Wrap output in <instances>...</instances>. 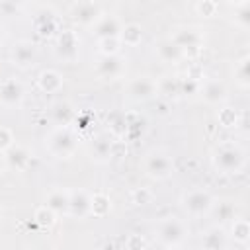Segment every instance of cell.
Instances as JSON below:
<instances>
[{
	"label": "cell",
	"instance_id": "cell-1",
	"mask_svg": "<svg viewBox=\"0 0 250 250\" xmlns=\"http://www.w3.org/2000/svg\"><path fill=\"white\" fill-rule=\"evenodd\" d=\"M213 166L221 174H236L244 168L246 164V152L232 143H223L213 150Z\"/></svg>",
	"mask_w": 250,
	"mask_h": 250
},
{
	"label": "cell",
	"instance_id": "cell-2",
	"mask_svg": "<svg viewBox=\"0 0 250 250\" xmlns=\"http://www.w3.org/2000/svg\"><path fill=\"white\" fill-rule=\"evenodd\" d=\"M45 146L49 148L51 154H55L59 158H68L78 148V135L70 127H55L47 135Z\"/></svg>",
	"mask_w": 250,
	"mask_h": 250
},
{
	"label": "cell",
	"instance_id": "cell-3",
	"mask_svg": "<svg viewBox=\"0 0 250 250\" xmlns=\"http://www.w3.org/2000/svg\"><path fill=\"white\" fill-rule=\"evenodd\" d=\"M188 236V227L182 219L178 217H166L156 225V238L162 246L174 248L178 244H182Z\"/></svg>",
	"mask_w": 250,
	"mask_h": 250
},
{
	"label": "cell",
	"instance_id": "cell-4",
	"mask_svg": "<svg viewBox=\"0 0 250 250\" xmlns=\"http://www.w3.org/2000/svg\"><path fill=\"white\" fill-rule=\"evenodd\" d=\"M182 51L184 57H197L201 53V47H203V33L197 29V27H189V25H184V27H178L174 29L172 37H170Z\"/></svg>",
	"mask_w": 250,
	"mask_h": 250
},
{
	"label": "cell",
	"instance_id": "cell-5",
	"mask_svg": "<svg viewBox=\"0 0 250 250\" xmlns=\"http://www.w3.org/2000/svg\"><path fill=\"white\" fill-rule=\"evenodd\" d=\"M145 172L152 180H166L174 174V160L164 150H150L145 156Z\"/></svg>",
	"mask_w": 250,
	"mask_h": 250
},
{
	"label": "cell",
	"instance_id": "cell-6",
	"mask_svg": "<svg viewBox=\"0 0 250 250\" xmlns=\"http://www.w3.org/2000/svg\"><path fill=\"white\" fill-rule=\"evenodd\" d=\"M213 195L207 189H189L182 195V209L191 217H203L213 207Z\"/></svg>",
	"mask_w": 250,
	"mask_h": 250
},
{
	"label": "cell",
	"instance_id": "cell-7",
	"mask_svg": "<svg viewBox=\"0 0 250 250\" xmlns=\"http://www.w3.org/2000/svg\"><path fill=\"white\" fill-rule=\"evenodd\" d=\"M55 53L64 62H74L80 53V37L74 29H61L55 41Z\"/></svg>",
	"mask_w": 250,
	"mask_h": 250
},
{
	"label": "cell",
	"instance_id": "cell-8",
	"mask_svg": "<svg viewBox=\"0 0 250 250\" xmlns=\"http://www.w3.org/2000/svg\"><path fill=\"white\" fill-rule=\"evenodd\" d=\"M70 18L78 23V25H94L100 16H102V6L98 2H92V0H82V2H74L70 4Z\"/></svg>",
	"mask_w": 250,
	"mask_h": 250
},
{
	"label": "cell",
	"instance_id": "cell-9",
	"mask_svg": "<svg viewBox=\"0 0 250 250\" xmlns=\"http://www.w3.org/2000/svg\"><path fill=\"white\" fill-rule=\"evenodd\" d=\"M10 61L12 64L20 66V68H29L35 64L37 61V47L35 43H31L29 39H20L12 45L10 49Z\"/></svg>",
	"mask_w": 250,
	"mask_h": 250
},
{
	"label": "cell",
	"instance_id": "cell-10",
	"mask_svg": "<svg viewBox=\"0 0 250 250\" xmlns=\"http://www.w3.org/2000/svg\"><path fill=\"white\" fill-rule=\"evenodd\" d=\"M156 96V82L148 76H137L127 86V98L131 102H146Z\"/></svg>",
	"mask_w": 250,
	"mask_h": 250
},
{
	"label": "cell",
	"instance_id": "cell-11",
	"mask_svg": "<svg viewBox=\"0 0 250 250\" xmlns=\"http://www.w3.org/2000/svg\"><path fill=\"white\" fill-rule=\"evenodd\" d=\"M25 90L18 78H4L0 82V104L4 107H18L23 102Z\"/></svg>",
	"mask_w": 250,
	"mask_h": 250
},
{
	"label": "cell",
	"instance_id": "cell-12",
	"mask_svg": "<svg viewBox=\"0 0 250 250\" xmlns=\"http://www.w3.org/2000/svg\"><path fill=\"white\" fill-rule=\"evenodd\" d=\"M96 72L100 78L105 80H113L119 78L125 72V59L119 55H111V57H100L96 62Z\"/></svg>",
	"mask_w": 250,
	"mask_h": 250
},
{
	"label": "cell",
	"instance_id": "cell-13",
	"mask_svg": "<svg viewBox=\"0 0 250 250\" xmlns=\"http://www.w3.org/2000/svg\"><path fill=\"white\" fill-rule=\"evenodd\" d=\"M199 94H201V98H203L207 104H211V105H219V104L227 102V98H229V90H227L225 82H223V80H217V78L205 80V82L201 84Z\"/></svg>",
	"mask_w": 250,
	"mask_h": 250
},
{
	"label": "cell",
	"instance_id": "cell-14",
	"mask_svg": "<svg viewBox=\"0 0 250 250\" xmlns=\"http://www.w3.org/2000/svg\"><path fill=\"white\" fill-rule=\"evenodd\" d=\"M33 27L37 31L39 37H57V33L61 31V25H59V18L51 12V10H41L35 20H33Z\"/></svg>",
	"mask_w": 250,
	"mask_h": 250
},
{
	"label": "cell",
	"instance_id": "cell-15",
	"mask_svg": "<svg viewBox=\"0 0 250 250\" xmlns=\"http://www.w3.org/2000/svg\"><path fill=\"white\" fill-rule=\"evenodd\" d=\"M68 215L74 219H84L90 215V193L86 189H70Z\"/></svg>",
	"mask_w": 250,
	"mask_h": 250
},
{
	"label": "cell",
	"instance_id": "cell-16",
	"mask_svg": "<svg viewBox=\"0 0 250 250\" xmlns=\"http://www.w3.org/2000/svg\"><path fill=\"white\" fill-rule=\"evenodd\" d=\"M121 31V23L113 14H102L100 20L92 25V33L98 39H105V37H119Z\"/></svg>",
	"mask_w": 250,
	"mask_h": 250
},
{
	"label": "cell",
	"instance_id": "cell-17",
	"mask_svg": "<svg viewBox=\"0 0 250 250\" xmlns=\"http://www.w3.org/2000/svg\"><path fill=\"white\" fill-rule=\"evenodd\" d=\"M68 199H70V189L64 188H55L47 193L45 205L59 217V215H68Z\"/></svg>",
	"mask_w": 250,
	"mask_h": 250
},
{
	"label": "cell",
	"instance_id": "cell-18",
	"mask_svg": "<svg viewBox=\"0 0 250 250\" xmlns=\"http://www.w3.org/2000/svg\"><path fill=\"white\" fill-rule=\"evenodd\" d=\"M227 242H229V236H227V232L219 225L209 227L201 234V246H203V250H225L227 248Z\"/></svg>",
	"mask_w": 250,
	"mask_h": 250
},
{
	"label": "cell",
	"instance_id": "cell-19",
	"mask_svg": "<svg viewBox=\"0 0 250 250\" xmlns=\"http://www.w3.org/2000/svg\"><path fill=\"white\" fill-rule=\"evenodd\" d=\"M62 84H64V78H62V74H61L59 70H55V68H45V70L37 76V86H39V90L45 92V94H57V92L62 88Z\"/></svg>",
	"mask_w": 250,
	"mask_h": 250
},
{
	"label": "cell",
	"instance_id": "cell-20",
	"mask_svg": "<svg viewBox=\"0 0 250 250\" xmlns=\"http://www.w3.org/2000/svg\"><path fill=\"white\" fill-rule=\"evenodd\" d=\"M4 158H6V164L8 166H12L14 170H20L21 172V170H25L29 166L31 152H29V148H25L21 145H14V146H10L4 152Z\"/></svg>",
	"mask_w": 250,
	"mask_h": 250
},
{
	"label": "cell",
	"instance_id": "cell-21",
	"mask_svg": "<svg viewBox=\"0 0 250 250\" xmlns=\"http://www.w3.org/2000/svg\"><path fill=\"white\" fill-rule=\"evenodd\" d=\"M154 51H156V55H158V59H160L162 62H170V64L178 62V61L184 57L182 51H180V47H178L170 37L158 39L156 45H154Z\"/></svg>",
	"mask_w": 250,
	"mask_h": 250
},
{
	"label": "cell",
	"instance_id": "cell-22",
	"mask_svg": "<svg viewBox=\"0 0 250 250\" xmlns=\"http://www.w3.org/2000/svg\"><path fill=\"white\" fill-rule=\"evenodd\" d=\"M51 119L57 123V127H68L76 119V111L68 102L59 100L51 105Z\"/></svg>",
	"mask_w": 250,
	"mask_h": 250
},
{
	"label": "cell",
	"instance_id": "cell-23",
	"mask_svg": "<svg viewBox=\"0 0 250 250\" xmlns=\"http://www.w3.org/2000/svg\"><path fill=\"white\" fill-rule=\"evenodd\" d=\"M111 137L107 133H100L94 141H92V146H90V154L94 160L98 162H105L111 158Z\"/></svg>",
	"mask_w": 250,
	"mask_h": 250
},
{
	"label": "cell",
	"instance_id": "cell-24",
	"mask_svg": "<svg viewBox=\"0 0 250 250\" xmlns=\"http://www.w3.org/2000/svg\"><path fill=\"white\" fill-rule=\"evenodd\" d=\"M213 217L217 219L219 225H225V223H232L236 219V205L234 201L230 199H221V201H213Z\"/></svg>",
	"mask_w": 250,
	"mask_h": 250
},
{
	"label": "cell",
	"instance_id": "cell-25",
	"mask_svg": "<svg viewBox=\"0 0 250 250\" xmlns=\"http://www.w3.org/2000/svg\"><path fill=\"white\" fill-rule=\"evenodd\" d=\"M156 94L162 96L164 100H178L182 96V92H180V78H176V76H162L156 82Z\"/></svg>",
	"mask_w": 250,
	"mask_h": 250
},
{
	"label": "cell",
	"instance_id": "cell-26",
	"mask_svg": "<svg viewBox=\"0 0 250 250\" xmlns=\"http://www.w3.org/2000/svg\"><path fill=\"white\" fill-rule=\"evenodd\" d=\"M119 41H121V45L125 43V45H129V47H137V45L143 41V27H141V23L129 21V23L121 25Z\"/></svg>",
	"mask_w": 250,
	"mask_h": 250
},
{
	"label": "cell",
	"instance_id": "cell-27",
	"mask_svg": "<svg viewBox=\"0 0 250 250\" xmlns=\"http://www.w3.org/2000/svg\"><path fill=\"white\" fill-rule=\"evenodd\" d=\"M109 211H111V199L107 193H104V191L90 193V215L102 219V217L109 215Z\"/></svg>",
	"mask_w": 250,
	"mask_h": 250
},
{
	"label": "cell",
	"instance_id": "cell-28",
	"mask_svg": "<svg viewBox=\"0 0 250 250\" xmlns=\"http://www.w3.org/2000/svg\"><path fill=\"white\" fill-rule=\"evenodd\" d=\"M217 121L225 129H236L240 125V111L230 105H225L217 111Z\"/></svg>",
	"mask_w": 250,
	"mask_h": 250
},
{
	"label": "cell",
	"instance_id": "cell-29",
	"mask_svg": "<svg viewBox=\"0 0 250 250\" xmlns=\"http://www.w3.org/2000/svg\"><path fill=\"white\" fill-rule=\"evenodd\" d=\"M107 127H109V133H111L115 139L127 137V113L113 111V113L107 117Z\"/></svg>",
	"mask_w": 250,
	"mask_h": 250
},
{
	"label": "cell",
	"instance_id": "cell-30",
	"mask_svg": "<svg viewBox=\"0 0 250 250\" xmlns=\"http://www.w3.org/2000/svg\"><path fill=\"white\" fill-rule=\"evenodd\" d=\"M230 238L238 244H246L250 240V223L246 219H234L230 225Z\"/></svg>",
	"mask_w": 250,
	"mask_h": 250
},
{
	"label": "cell",
	"instance_id": "cell-31",
	"mask_svg": "<svg viewBox=\"0 0 250 250\" xmlns=\"http://www.w3.org/2000/svg\"><path fill=\"white\" fill-rule=\"evenodd\" d=\"M250 57L244 55L240 61L234 62V80L242 86V88H248L250 86Z\"/></svg>",
	"mask_w": 250,
	"mask_h": 250
},
{
	"label": "cell",
	"instance_id": "cell-32",
	"mask_svg": "<svg viewBox=\"0 0 250 250\" xmlns=\"http://www.w3.org/2000/svg\"><path fill=\"white\" fill-rule=\"evenodd\" d=\"M230 8H234V21L242 29H248L250 27V2L248 0L234 2V4H230Z\"/></svg>",
	"mask_w": 250,
	"mask_h": 250
},
{
	"label": "cell",
	"instance_id": "cell-33",
	"mask_svg": "<svg viewBox=\"0 0 250 250\" xmlns=\"http://www.w3.org/2000/svg\"><path fill=\"white\" fill-rule=\"evenodd\" d=\"M33 221L41 227V229H51L55 223H57V215L47 207V205H41L35 209L33 213Z\"/></svg>",
	"mask_w": 250,
	"mask_h": 250
},
{
	"label": "cell",
	"instance_id": "cell-34",
	"mask_svg": "<svg viewBox=\"0 0 250 250\" xmlns=\"http://www.w3.org/2000/svg\"><path fill=\"white\" fill-rule=\"evenodd\" d=\"M121 49V41L119 37H105V39H98V51L102 57H111V55H119Z\"/></svg>",
	"mask_w": 250,
	"mask_h": 250
},
{
	"label": "cell",
	"instance_id": "cell-35",
	"mask_svg": "<svg viewBox=\"0 0 250 250\" xmlns=\"http://www.w3.org/2000/svg\"><path fill=\"white\" fill-rule=\"evenodd\" d=\"M193 10H195V14L201 16V18H213V16H217V12H219V4L213 2V0H197V2L193 4Z\"/></svg>",
	"mask_w": 250,
	"mask_h": 250
},
{
	"label": "cell",
	"instance_id": "cell-36",
	"mask_svg": "<svg viewBox=\"0 0 250 250\" xmlns=\"http://www.w3.org/2000/svg\"><path fill=\"white\" fill-rule=\"evenodd\" d=\"M152 199H154V193L148 188H135L131 191V201L135 205H148V203H152Z\"/></svg>",
	"mask_w": 250,
	"mask_h": 250
},
{
	"label": "cell",
	"instance_id": "cell-37",
	"mask_svg": "<svg viewBox=\"0 0 250 250\" xmlns=\"http://www.w3.org/2000/svg\"><path fill=\"white\" fill-rule=\"evenodd\" d=\"M201 90V82L199 80H193L189 76L186 78H180V92L186 94V96H193V94H199Z\"/></svg>",
	"mask_w": 250,
	"mask_h": 250
},
{
	"label": "cell",
	"instance_id": "cell-38",
	"mask_svg": "<svg viewBox=\"0 0 250 250\" xmlns=\"http://www.w3.org/2000/svg\"><path fill=\"white\" fill-rule=\"evenodd\" d=\"M125 246H127V250H145L146 248V238L139 232H131L125 238Z\"/></svg>",
	"mask_w": 250,
	"mask_h": 250
},
{
	"label": "cell",
	"instance_id": "cell-39",
	"mask_svg": "<svg viewBox=\"0 0 250 250\" xmlns=\"http://www.w3.org/2000/svg\"><path fill=\"white\" fill-rule=\"evenodd\" d=\"M14 133L8 129V127H2L0 125V152H6L10 146H14Z\"/></svg>",
	"mask_w": 250,
	"mask_h": 250
},
{
	"label": "cell",
	"instance_id": "cell-40",
	"mask_svg": "<svg viewBox=\"0 0 250 250\" xmlns=\"http://www.w3.org/2000/svg\"><path fill=\"white\" fill-rule=\"evenodd\" d=\"M127 154V141L113 139L111 141V158H123Z\"/></svg>",
	"mask_w": 250,
	"mask_h": 250
},
{
	"label": "cell",
	"instance_id": "cell-41",
	"mask_svg": "<svg viewBox=\"0 0 250 250\" xmlns=\"http://www.w3.org/2000/svg\"><path fill=\"white\" fill-rule=\"evenodd\" d=\"M21 8H23V6L18 4V2H10V0H2V2H0V12H2L4 16H16Z\"/></svg>",
	"mask_w": 250,
	"mask_h": 250
},
{
	"label": "cell",
	"instance_id": "cell-42",
	"mask_svg": "<svg viewBox=\"0 0 250 250\" xmlns=\"http://www.w3.org/2000/svg\"><path fill=\"white\" fill-rule=\"evenodd\" d=\"M4 166H6V158H4V152H0V172L4 170Z\"/></svg>",
	"mask_w": 250,
	"mask_h": 250
},
{
	"label": "cell",
	"instance_id": "cell-43",
	"mask_svg": "<svg viewBox=\"0 0 250 250\" xmlns=\"http://www.w3.org/2000/svg\"><path fill=\"white\" fill-rule=\"evenodd\" d=\"M0 41H2V33H0Z\"/></svg>",
	"mask_w": 250,
	"mask_h": 250
}]
</instances>
